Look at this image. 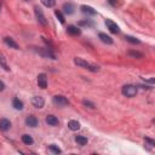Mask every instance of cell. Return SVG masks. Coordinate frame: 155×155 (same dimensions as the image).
Returning a JSON list of instances; mask_svg holds the SVG:
<instances>
[{
  "mask_svg": "<svg viewBox=\"0 0 155 155\" xmlns=\"http://www.w3.org/2000/svg\"><path fill=\"white\" fill-rule=\"evenodd\" d=\"M74 63H75L78 67H81V68H85V69L90 70V71H98V70H100V67H98V65L90 64V63H87L86 61H84L82 58H79V57L74 58Z\"/></svg>",
  "mask_w": 155,
  "mask_h": 155,
  "instance_id": "6da1fadb",
  "label": "cell"
},
{
  "mask_svg": "<svg viewBox=\"0 0 155 155\" xmlns=\"http://www.w3.org/2000/svg\"><path fill=\"white\" fill-rule=\"evenodd\" d=\"M121 94L124 96L128 97V98H132V97H135L137 95V87L133 86V85H130V84L124 85L122 89H121Z\"/></svg>",
  "mask_w": 155,
  "mask_h": 155,
  "instance_id": "7a4b0ae2",
  "label": "cell"
},
{
  "mask_svg": "<svg viewBox=\"0 0 155 155\" xmlns=\"http://www.w3.org/2000/svg\"><path fill=\"white\" fill-rule=\"evenodd\" d=\"M53 104L55 106H57V107H65V106H68L69 104V101H68V98L64 97V96H62V95H57V96H55L53 97Z\"/></svg>",
  "mask_w": 155,
  "mask_h": 155,
  "instance_id": "3957f363",
  "label": "cell"
},
{
  "mask_svg": "<svg viewBox=\"0 0 155 155\" xmlns=\"http://www.w3.org/2000/svg\"><path fill=\"white\" fill-rule=\"evenodd\" d=\"M34 12H35V16H37V19H38V22L40 24H43V25L47 24V21H46L45 15L43 13V10H41L39 6H35L34 7Z\"/></svg>",
  "mask_w": 155,
  "mask_h": 155,
  "instance_id": "277c9868",
  "label": "cell"
},
{
  "mask_svg": "<svg viewBox=\"0 0 155 155\" xmlns=\"http://www.w3.org/2000/svg\"><path fill=\"white\" fill-rule=\"evenodd\" d=\"M37 52H38L39 55L43 56V57L51 58V59H56V55H55L50 49H38Z\"/></svg>",
  "mask_w": 155,
  "mask_h": 155,
  "instance_id": "5b68a950",
  "label": "cell"
},
{
  "mask_svg": "<svg viewBox=\"0 0 155 155\" xmlns=\"http://www.w3.org/2000/svg\"><path fill=\"white\" fill-rule=\"evenodd\" d=\"M32 104H33V107L37 108V109H41V108H44V106H45V100L40 96H35L32 98Z\"/></svg>",
  "mask_w": 155,
  "mask_h": 155,
  "instance_id": "8992f818",
  "label": "cell"
},
{
  "mask_svg": "<svg viewBox=\"0 0 155 155\" xmlns=\"http://www.w3.org/2000/svg\"><path fill=\"white\" fill-rule=\"evenodd\" d=\"M106 25H107L108 29H109L113 34H118L119 32H120V28H119V25H118L115 22H113L112 19H106Z\"/></svg>",
  "mask_w": 155,
  "mask_h": 155,
  "instance_id": "52a82bcc",
  "label": "cell"
},
{
  "mask_svg": "<svg viewBox=\"0 0 155 155\" xmlns=\"http://www.w3.org/2000/svg\"><path fill=\"white\" fill-rule=\"evenodd\" d=\"M38 85H39V87H41L44 90L47 87V78H46V74L41 73L38 75Z\"/></svg>",
  "mask_w": 155,
  "mask_h": 155,
  "instance_id": "ba28073f",
  "label": "cell"
},
{
  "mask_svg": "<svg viewBox=\"0 0 155 155\" xmlns=\"http://www.w3.org/2000/svg\"><path fill=\"white\" fill-rule=\"evenodd\" d=\"M11 128V121L6 118L0 119V130L1 131H9Z\"/></svg>",
  "mask_w": 155,
  "mask_h": 155,
  "instance_id": "9c48e42d",
  "label": "cell"
},
{
  "mask_svg": "<svg viewBox=\"0 0 155 155\" xmlns=\"http://www.w3.org/2000/svg\"><path fill=\"white\" fill-rule=\"evenodd\" d=\"M38 122H39L38 119L34 115H29V116H27V119H25V125H27L28 127H37Z\"/></svg>",
  "mask_w": 155,
  "mask_h": 155,
  "instance_id": "30bf717a",
  "label": "cell"
},
{
  "mask_svg": "<svg viewBox=\"0 0 155 155\" xmlns=\"http://www.w3.org/2000/svg\"><path fill=\"white\" fill-rule=\"evenodd\" d=\"M45 121H46V124H47L49 126H57L59 124L58 119L56 118L55 115H47V116H46V119H45Z\"/></svg>",
  "mask_w": 155,
  "mask_h": 155,
  "instance_id": "8fae6325",
  "label": "cell"
},
{
  "mask_svg": "<svg viewBox=\"0 0 155 155\" xmlns=\"http://www.w3.org/2000/svg\"><path fill=\"white\" fill-rule=\"evenodd\" d=\"M4 43L6 44L7 46H10V47L15 49V50H18V49H19V46H18V44L16 43V41H15L13 39H11V38H9V37L4 38Z\"/></svg>",
  "mask_w": 155,
  "mask_h": 155,
  "instance_id": "7c38bea8",
  "label": "cell"
},
{
  "mask_svg": "<svg viewBox=\"0 0 155 155\" xmlns=\"http://www.w3.org/2000/svg\"><path fill=\"white\" fill-rule=\"evenodd\" d=\"M74 10H75V7H74V5L71 4V3H65V4H63V11H64V13H67V15H73V13H74Z\"/></svg>",
  "mask_w": 155,
  "mask_h": 155,
  "instance_id": "4fadbf2b",
  "label": "cell"
},
{
  "mask_svg": "<svg viewBox=\"0 0 155 155\" xmlns=\"http://www.w3.org/2000/svg\"><path fill=\"white\" fill-rule=\"evenodd\" d=\"M80 10L84 13H86V15H91V16H95V15L97 13L96 12V10L94 9V7H91V6H87V5H82V6L80 7Z\"/></svg>",
  "mask_w": 155,
  "mask_h": 155,
  "instance_id": "5bb4252c",
  "label": "cell"
},
{
  "mask_svg": "<svg viewBox=\"0 0 155 155\" xmlns=\"http://www.w3.org/2000/svg\"><path fill=\"white\" fill-rule=\"evenodd\" d=\"M67 33L70 34V35H80L81 30L76 27V25H68V28H67Z\"/></svg>",
  "mask_w": 155,
  "mask_h": 155,
  "instance_id": "9a60e30c",
  "label": "cell"
},
{
  "mask_svg": "<svg viewBox=\"0 0 155 155\" xmlns=\"http://www.w3.org/2000/svg\"><path fill=\"white\" fill-rule=\"evenodd\" d=\"M98 37H100L102 43L108 44V45H112L113 44V39L109 37V35H107L106 33H100V34H98Z\"/></svg>",
  "mask_w": 155,
  "mask_h": 155,
  "instance_id": "2e32d148",
  "label": "cell"
},
{
  "mask_svg": "<svg viewBox=\"0 0 155 155\" xmlns=\"http://www.w3.org/2000/svg\"><path fill=\"white\" fill-rule=\"evenodd\" d=\"M68 128H69V130H71V131L80 130V122L76 121V120H70L68 122Z\"/></svg>",
  "mask_w": 155,
  "mask_h": 155,
  "instance_id": "e0dca14e",
  "label": "cell"
},
{
  "mask_svg": "<svg viewBox=\"0 0 155 155\" xmlns=\"http://www.w3.org/2000/svg\"><path fill=\"white\" fill-rule=\"evenodd\" d=\"M12 106H13L15 109H17V110H22L23 107H24L23 102L21 101L19 98H13V100H12Z\"/></svg>",
  "mask_w": 155,
  "mask_h": 155,
  "instance_id": "ac0fdd59",
  "label": "cell"
},
{
  "mask_svg": "<svg viewBox=\"0 0 155 155\" xmlns=\"http://www.w3.org/2000/svg\"><path fill=\"white\" fill-rule=\"evenodd\" d=\"M0 67H3V68L6 70V71H9L10 70V67L7 65V61H6V57L4 56V53H1L0 52Z\"/></svg>",
  "mask_w": 155,
  "mask_h": 155,
  "instance_id": "d6986e66",
  "label": "cell"
},
{
  "mask_svg": "<svg viewBox=\"0 0 155 155\" xmlns=\"http://www.w3.org/2000/svg\"><path fill=\"white\" fill-rule=\"evenodd\" d=\"M22 142L24 143V144H27V146H32V144L34 143V141H33V138H32V136H29V135H23L22 136Z\"/></svg>",
  "mask_w": 155,
  "mask_h": 155,
  "instance_id": "ffe728a7",
  "label": "cell"
},
{
  "mask_svg": "<svg viewBox=\"0 0 155 155\" xmlns=\"http://www.w3.org/2000/svg\"><path fill=\"white\" fill-rule=\"evenodd\" d=\"M75 142L78 144H80V146H85V144H87V138L85 136H76L75 137Z\"/></svg>",
  "mask_w": 155,
  "mask_h": 155,
  "instance_id": "44dd1931",
  "label": "cell"
},
{
  "mask_svg": "<svg viewBox=\"0 0 155 155\" xmlns=\"http://www.w3.org/2000/svg\"><path fill=\"white\" fill-rule=\"evenodd\" d=\"M41 4L46 7H53L56 4V0H41Z\"/></svg>",
  "mask_w": 155,
  "mask_h": 155,
  "instance_id": "7402d4cb",
  "label": "cell"
},
{
  "mask_svg": "<svg viewBox=\"0 0 155 155\" xmlns=\"http://www.w3.org/2000/svg\"><path fill=\"white\" fill-rule=\"evenodd\" d=\"M125 39H126V41H128V43H131V44H141V41L137 38L131 37V35H125Z\"/></svg>",
  "mask_w": 155,
  "mask_h": 155,
  "instance_id": "603a6c76",
  "label": "cell"
},
{
  "mask_svg": "<svg viewBox=\"0 0 155 155\" xmlns=\"http://www.w3.org/2000/svg\"><path fill=\"white\" fill-rule=\"evenodd\" d=\"M49 150L51 153H53V154H61L62 153V150H61L57 146H56V144H51V146L49 147Z\"/></svg>",
  "mask_w": 155,
  "mask_h": 155,
  "instance_id": "cb8c5ba5",
  "label": "cell"
},
{
  "mask_svg": "<svg viewBox=\"0 0 155 155\" xmlns=\"http://www.w3.org/2000/svg\"><path fill=\"white\" fill-rule=\"evenodd\" d=\"M55 16L58 18V21H59V22H61L62 24H63V23L65 22L64 16H63V15H62V12H61V11H58V10H56V11H55Z\"/></svg>",
  "mask_w": 155,
  "mask_h": 155,
  "instance_id": "d4e9b609",
  "label": "cell"
},
{
  "mask_svg": "<svg viewBox=\"0 0 155 155\" xmlns=\"http://www.w3.org/2000/svg\"><path fill=\"white\" fill-rule=\"evenodd\" d=\"M128 56H131L133 58H142L143 55L141 52H137V51H128Z\"/></svg>",
  "mask_w": 155,
  "mask_h": 155,
  "instance_id": "484cf974",
  "label": "cell"
},
{
  "mask_svg": "<svg viewBox=\"0 0 155 155\" xmlns=\"http://www.w3.org/2000/svg\"><path fill=\"white\" fill-rule=\"evenodd\" d=\"M78 24H79L80 27H82V25H85V27H92V25H94V23H92L91 21H80Z\"/></svg>",
  "mask_w": 155,
  "mask_h": 155,
  "instance_id": "4316f807",
  "label": "cell"
},
{
  "mask_svg": "<svg viewBox=\"0 0 155 155\" xmlns=\"http://www.w3.org/2000/svg\"><path fill=\"white\" fill-rule=\"evenodd\" d=\"M82 104L86 106V107H89V108H95V104H94V103L90 102V101H87V100H84V101H82Z\"/></svg>",
  "mask_w": 155,
  "mask_h": 155,
  "instance_id": "83f0119b",
  "label": "cell"
},
{
  "mask_svg": "<svg viewBox=\"0 0 155 155\" xmlns=\"http://www.w3.org/2000/svg\"><path fill=\"white\" fill-rule=\"evenodd\" d=\"M4 90H5V84L0 80V91H4Z\"/></svg>",
  "mask_w": 155,
  "mask_h": 155,
  "instance_id": "f1b7e54d",
  "label": "cell"
},
{
  "mask_svg": "<svg viewBox=\"0 0 155 155\" xmlns=\"http://www.w3.org/2000/svg\"><path fill=\"white\" fill-rule=\"evenodd\" d=\"M108 1H109V4H112L113 6H115V5H116V1H115V0H108Z\"/></svg>",
  "mask_w": 155,
  "mask_h": 155,
  "instance_id": "f546056e",
  "label": "cell"
},
{
  "mask_svg": "<svg viewBox=\"0 0 155 155\" xmlns=\"http://www.w3.org/2000/svg\"><path fill=\"white\" fill-rule=\"evenodd\" d=\"M0 9H1V1H0Z\"/></svg>",
  "mask_w": 155,
  "mask_h": 155,
  "instance_id": "4dcf8cb0",
  "label": "cell"
},
{
  "mask_svg": "<svg viewBox=\"0 0 155 155\" xmlns=\"http://www.w3.org/2000/svg\"><path fill=\"white\" fill-rule=\"evenodd\" d=\"M25 1H27V0H25Z\"/></svg>",
  "mask_w": 155,
  "mask_h": 155,
  "instance_id": "1f68e13d",
  "label": "cell"
}]
</instances>
